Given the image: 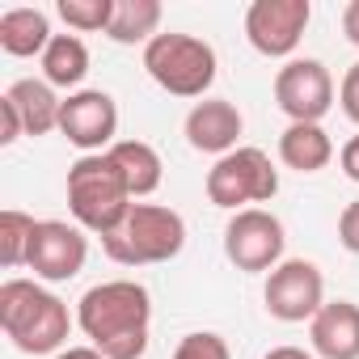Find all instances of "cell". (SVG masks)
I'll return each mask as SVG.
<instances>
[{
    "instance_id": "6da1fadb",
    "label": "cell",
    "mask_w": 359,
    "mask_h": 359,
    "mask_svg": "<svg viewBox=\"0 0 359 359\" xmlns=\"http://www.w3.org/2000/svg\"><path fill=\"white\" fill-rule=\"evenodd\" d=\"M76 325L106 359H144L148 355V325H152V296L135 279H106L93 283L76 300Z\"/></svg>"
},
{
    "instance_id": "7a4b0ae2",
    "label": "cell",
    "mask_w": 359,
    "mask_h": 359,
    "mask_svg": "<svg viewBox=\"0 0 359 359\" xmlns=\"http://www.w3.org/2000/svg\"><path fill=\"white\" fill-rule=\"evenodd\" d=\"M68 304L47 292L39 279H5L0 283V330L22 355H60L72 334Z\"/></svg>"
},
{
    "instance_id": "3957f363",
    "label": "cell",
    "mask_w": 359,
    "mask_h": 359,
    "mask_svg": "<svg viewBox=\"0 0 359 359\" xmlns=\"http://www.w3.org/2000/svg\"><path fill=\"white\" fill-rule=\"evenodd\" d=\"M131 208H135V199L123 182L118 165L110 161V152H89V156L72 161V169H68V212L85 233L110 237L131 216Z\"/></svg>"
},
{
    "instance_id": "277c9868",
    "label": "cell",
    "mask_w": 359,
    "mask_h": 359,
    "mask_svg": "<svg viewBox=\"0 0 359 359\" xmlns=\"http://www.w3.org/2000/svg\"><path fill=\"white\" fill-rule=\"evenodd\" d=\"M102 250L118 266H161L187 250V220L165 203H135L131 216L102 237Z\"/></svg>"
},
{
    "instance_id": "5b68a950",
    "label": "cell",
    "mask_w": 359,
    "mask_h": 359,
    "mask_svg": "<svg viewBox=\"0 0 359 359\" xmlns=\"http://www.w3.org/2000/svg\"><path fill=\"white\" fill-rule=\"evenodd\" d=\"M216 47L203 43L199 34H182V30H169L156 34L144 47V72L173 97H208V89L216 85Z\"/></svg>"
},
{
    "instance_id": "8992f818",
    "label": "cell",
    "mask_w": 359,
    "mask_h": 359,
    "mask_svg": "<svg viewBox=\"0 0 359 359\" xmlns=\"http://www.w3.org/2000/svg\"><path fill=\"white\" fill-rule=\"evenodd\" d=\"M279 195V169L266 148L241 144L208 169V199L224 212H245Z\"/></svg>"
},
{
    "instance_id": "52a82bcc",
    "label": "cell",
    "mask_w": 359,
    "mask_h": 359,
    "mask_svg": "<svg viewBox=\"0 0 359 359\" xmlns=\"http://www.w3.org/2000/svg\"><path fill=\"white\" fill-rule=\"evenodd\" d=\"M283 250H287V229L266 208L233 212V220L224 224V258L245 275H262V271L271 275L283 262Z\"/></svg>"
},
{
    "instance_id": "ba28073f",
    "label": "cell",
    "mask_w": 359,
    "mask_h": 359,
    "mask_svg": "<svg viewBox=\"0 0 359 359\" xmlns=\"http://www.w3.org/2000/svg\"><path fill=\"white\" fill-rule=\"evenodd\" d=\"M262 300H266V313L275 321H287V325L313 321L321 313V304H325V275L309 258H283L266 275Z\"/></svg>"
},
{
    "instance_id": "9c48e42d",
    "label": "cell",
    "mask_w": 359,
    "mask_h": 359,
    "mask_svg": "<svg viewBox=\"0 0 359 359\" xmlns=\"http://www.w3.org/2000/svg\"><path fill=\"white\" fill-rule=\"evenodd\" d=\"M313 22L309 0H254L245 9V39L266 60H287Z\"/></svg>"
},
{
    "instance_id": "30bf717a",
    "label": "cell",
    "mask_w": 359,
    "mask_h": 359,
    "mask_svg": "<svg viewBox=\"0 0 359 359\" xmlns=\"http://www.w3.org/2000/svg\"><path fill=\"white\" fill-rule=\"evenodd\" d=\"M60 135L81 148V156L89 152H110L118 140V102L106 89H76L64 97L60 106Z\"/></svg>"
},
{
    "instance_id": "8fae6325",
    "label": "cell",
    "mask_w": 359,
    "mask_h": 359,
    "mask_svg": "<svg viewBox=\"0 0 359 359\" xmlns=\"http://www.w3.org/2000/svg\"><path fill=\"white\" fill-rule=\"evenodd\" d=\"M275 102L287 123H321L334 106V76L321 60H287L275 72Z\"/></svg>"
},
{
    "instance_id": "7c38bea8",
    "label": "cell",
    "mask_w": 359,
    "mask_h": 359,
    "mask_svg": "<svg viewBox=\"0 0 359 359\" xmlns=\"http://www.w3.org/2000/svg\"><path fill=\"white\" fill-rule=\"evenodd\" d=\"M89 258V237L81 224L68 220H39L34 229V245H30V271L43 283H68L85 271Z\"/></svg>"
},
{
    "instance_id": "4fadbf2b",
    "label": "cell",
    "mask_w": 359,
    "mask_h": 359,
    "mask_svg": "<svg viewBox=\"0 0 359 359\" xmlns=\"http://www.w3.org/2000/svg\"><path fill=\"white\" fill-rule=\"evenodd\" d=\"M241 131H245V118L241 110L229 102V97H203L191 106L187 123H182V135L195 152H208V156H229L233 148H241Z\"/></svg>"
},
{
    "instance_id": "5bb4252c",
    "label": "cell",
    "mask_w": 359,
    "mask_h": 359,
    "mask_svg": "<svg viewBox=\"0 0 359 359\" xmlns=\"http://www.w3.org/2000/svg\"><path fill=\"white\" fill-rule=\"evenodd\" d=\"M309 342L321 359H359V304L325 300L321 313L309 321Z\"/></svg>"
},
{
    "instance_id": "9a60e30c",
    "label": "cell",
    "mask_w": 359,
    "mask_h": 359,
    "mask_svg": "<svg viewBox=\"0 0 359 359\" xmlns=\"http://www.w3.org/2000/svg\"><path fill=\"white\" fill-rule=\"evenodd\" d=\"M5 102L18 110L26 135H51L60 131V106L64 97H55V89L47 81H34V76H22L5 89Z\"/></svg>"
},
{
    "instance_id": "2e32d148",
    "label": "cell",
    "mask_w": 359,
    "mask_h": 359,
    "mask_svg": "<svg viewBox=\"0 0 359 359\" xmlns=\"http://www.w3.org/2000/svg\"><path fill=\"white\" fill-rule=\"evenodd\" d=\"M51 18L43 9H5L0 13V51L13 60H43L51 47Z\"/></svg>"
},
{
    "instance_id": "e0dca14e",
    "label": "cell",
    "mask_w": 359,
    "mask_h": 359,
    "mask_svg": "<svg viewBox=\"0 0 359 359\" xmlns=\"http://www.w3.org/2000/svg\"><path fill=\"white\" fill-rule=\"evenodd\" d=\"M279 161L296 173H321L334 161V140L321 123H287L279 135Z\"/></svg>"
},
{
    "instance_id": "ac0fdd59",
    "label": "cell",
    "mask_w": 359,
    "mask_h": 359,
    "mask_svg": "<svg viewBox=\"0 0 359 359\" xmlns=\"http://www.w3.org/2000/svg\"><path fill=\"white\" fill-rule=\"evenodd\" d=\"M110 161L118 165L123 173V182L131 191V199H148L156 187H161V177H165V165H161V152L148 144V140H118L110 148Z\"/></svg>"
},
{
    "instance_id": "d6986e66",
    "label": "cell",
    "mask_w": 359,
    "mask_h": 359,
    "mask_svg": "<svg viewBox=\"0 0 359 359\" xmlns=\"http://www.w3.org/2000/svg\"><path fill=\"white\" fill-rule=\"evenodd\" d=\"M39 64H43V81H47L51 89L76 93L81 81L89 76V47H85L81 34H55Z\"/></svg>"
},
{
    "instance_id": "ffe728a7",
    "label": "cell",
    "mask_w": 359,
    "mask_h": 359,
    "mask_svg": "<svg viewBox=\"0 0 359 359\" xmlns=\"http://www.w3.org/2000/svg\"><path fill=\"white\" fill-rule=\"evenodd\" d=\"M161 18H165V9L156 0H114V22H110L106 39L118 47H135V43L148 47L161 34Z\"/></svg>"
},
{
    "instance_id": "44dd1931",
    "label": "cell",
    "mask_w": 359,
    "mask_h": 359,
    "mask_svg": "<svg viewBox=\"0 0 359 359\" xmlns=\"http://www.w3.org/2000/svg\"><path fill=\"white\" fill-rule=\"evenodd\" d=\"M34 229H39V220L26 216V212H18V208H5V212H0V262H5L9 271H18V266L30 262Z\"/></svg>"
},
{
    "instance_id": "7402d4cb",
    "label": "cell",
    "mask_w": 359,
    "mask_h": 359,
    "mask_svg": "<svg viewBox=\"0 0 359 359\" xmlns=\"http://www.w3.org/2000/svg\"><path fill=\"white\" fill-rule=\"evenodd\" d=\"M55 13L76 34H106L114 22V0H60Z\"/></svg>"
},
{
    "instance_id": "603a6c76",
    "label": "cell",
    "mask_w": 359,
    "mask_h": 359,
    "mask_svg": "<svg viewBox=\"0 0 359 359\" xmlns=\"http://www.w3.org/2000/svg\"><path fill=\"white\" fill-rule=\"evenodd\" d=\"M173 359H233V351L216 330H195V334H187L177 342Z\"/></svg>"
},
{
    "instance_id": "cb8c5ba5",
    "label": "cell",
    "mask_w": 359,
    "mask_h": 359,
    "mask_svg": "<svg viewBox=\"0 0 359 359\" xmlns=\"http://www.w3.org/2000/svg\"><path fill=\"white\" fill-rule=\"evenodd\" d=\"M338 241H342L346 254L359 258V199H351L342 208V216H338Z\"/></svg>"
},
{
    "instance_id": "d4e9b609",
    "label": "cell",
    "mask_w": 359,
    "mask_h": 359,
    "mask_svg": "<svg viewBox=\"0 0 359 359\" xmlns=\"http://www.w3.org/2000/svg\"><path fill=\"white\" fill-rule=\"evenodd\" d=\"M338 106H342V114L359 127V64L346 68V76H342V85H338Z\"/></svg>"
},
{
    "instance_id": "484cf974",
    "label": "cell",
    "mask_w": 359,
    "mask_h": 359,
    "mask_svg": "<svg viewBox=\"0 0 359 359\" xmlns=\"http://www.w3.org/2000/svg\"><path fill=\"white\" fill-rule=\"evenodd\" d=\"M22 135H26V127H22V118H18V110L0 97V144L9 148V144H18Z\"/></svg>"
},
{
    "instance_id": "4316f807",
    "label": "cell",
    "mask_w": 359,
    "mask_h": 359,
    "mask_svg": "<svg viewBox=\"0 0 359 359\" xmlns=\"http://www.w3.org/2000/svg\"><path fill=\"white\" fill-rule=\"evenodd\" d=\"M338 165H342V173L351 177V182H359V135H351V140L342 144V152H338Z\"/></svg>"
},
{
    "instance_id": "83f0119b",
    "label": "cell",
    "mask_w": 359,
    "mask_h": 359,
    "mask_svg": "<svg viewBox=\"0 0 359 359\" xmlns=\"http://www.w3.org/2000/svg\"><path fill=\"white\" fill-rule=\"evenodd\" d=\"M342 34L351 47H359V0H351V5L342 9Z\"/></svg>"
},
{
    "instance_id": "f1b7e54d",
    "label": "cell",
    "mask_w": 359,
    "mask_h": 359,
    "mask_svg": "<svg viewBox=\"0 0 359 359\" xmlns=\"http://www.w3.org/2000/svg\"><path fill=\"white\" fill-rule=\"evenodd\" d=\"M262 359H317L313 351H304V346H271Z\"/></svg>"
},
{
    "instance_id": "f546056e",
    "label": "cell",
    "mask_w": 359,
    "mask_h": 359,
    "mask_svg": "<svg viewBox=\"0 0 359 359\" xmlns=\"http://www.w3.org/2000/svg\"><path fill=\"white\" fill-rule=\"evenodd\" d=\"M55 359H106V355H102L97 346H89V342H85V346H64Z\"/></svg>"
}]
</instances>
